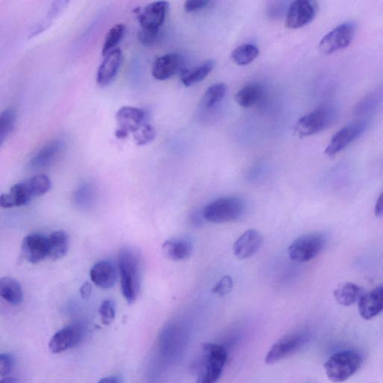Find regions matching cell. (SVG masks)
Wrapping results in <instances>:
<instances>
[{"label":"cell","instance_id":"cell-1","mask_svg":"<svg viewBox=\"0 0 383 383\" xmlns=\"http://www.w3.org/2000/svg\"><path fill=\"white\" fill-rule=\"evenodd\" d=\"M121 292L129 304L135 303L141 282V256L135 248H122L118 257Z\"/></svg>","mask_w":383,"mask_h":383},{"label":"cell","instance_id":"cell-2","mask_svg":"<svg viewBox=\"0 0 383 383\" xmlns=\"http://www.w3.org/2000/svg\"><path fill=\"white\" fill-rule=\"evenodd\" d=\"M246 205L237 196H224L208 204L203 211V218L208 222L222 224L235 222L242 218Z\"/></svg>","mask_w":383,"mask_h":383},{"label":"cell","instance_id":"cell-3","mask_svg":"<svg viewBox=\"0 0 383 383\" xmlns=\"http://www.w3.org/2000/svg\"><path fill=\"white\" fill-rule=\"evenodd\" d=\"M362 363V358L357 353L343 351L332 355L325 363L324 369L330 381L340 383L354 375Z\"/></svg>","mask_w":383,"mask_h":383},{"label":"cell","instance_id":"cell-4","mask_svg":"<svg viewBox=\"0 0 383 383\" xmlns=\"http://www.w3.org/2000/svg\"><path fill=\"white\" fill-rule=\"evenodd\" d=\"M336 119V111L330 105H322L303 116L296 124L299 137H311L329 128Z\"/></svg>","mask_w":383,"mask_h":383},{"label":"cell","instance_id":"cell-5","mask_svg":"<svg viewBox=\"0 0 383 383\" xmlns=\"http://www.w3.org/2000/svg\"><path fill=\"white\" fill-rule=\"evenodd\" d=\"M327 244V235L325 233H309L294 241L288 248V255L295 262H307L320 255Z\"/></svg>","mask_w":383,"mask_h":383},{"label":"cell","instance_id":"cell-6","mask_svg":"<svg viewBox=\"0 0 383 383\" xmlns=\"http://www.w3.org/2000/svg\"><path fill=\"white\" fill-rule=\"evenodd\" d=\"M202 348L205 353V369L196 383H216L220 378L227 361V349L221 345L213 343H206Z\"/></svg>","mask_w":383,"mask_h":383},{"label":"cell","instance_id":"cell-7","mask_svg":"<svg viewBox=\"0 0 383 383\" xmlns=\"http://www.w3.org/2000/svg\"><path fill=\"white\" fill-rule=\"evenodd\" d=\"M309 333L306 332H294L283 336L272 346L265 357V363L273 364L286 359L303 347L309 340Z\"/></svg>","mask_w":383,"mask_h":383},{"label":"cell","instance_id":"cell-8","mask_svg":"<svg viewBox=\"0 0 383 383\" xmlns=\"http://www.w3.org/2000/svg\"><path fill=\"white\" fill-rule=\"evenodd\" d=\"M356 32V26L353 22L340 24L320 41L321 51L324 54H332L347 47L352 43Z\"/></svg>","mask_w":383,"mask_h":383},{"label":"cell","instance_id":"cell-9","mask_svg":"<svg viewBox=\"0 0 383 383\" xmlns=\"http://www.w3.org/2000/svg\"><path fill=\"white\" fill-rule=\"evenodd\" d=\"M147 113L139 108L124 106L120 108L115 115L118 128L115 130V137L126 139L133 135L141 126L146 124Z\"/></svg>","mask_w":383,"mask_h":383},{"label":"cell","instance_id":"cell-10","mask_svg":"<svg viewBox=\"0 0 383 383\" xmlns=\"http://www.w3.org/2000/svg\"><path fill=\"white\" fill-rule=\"evenodd\" d=\"M85 335V328L79 322L67 325L55 333L49 343V349L53 353H61L78 346Z\"/></svg>","mask_w":383,"mask_h":383},{"label":"cell","instance_id":"cell-11","mask_svg":"<svg viewBox=\"0 0 383 383\" xmlns=\"http://www.w3.org/2000/svg\"><path fill=\"white\" fill-rule=\"evenodd\" d=\"M368 127L367 121H360L341 128L332 138L328 146L325 150V154L328 156H333L343 152L357 139H359Z\"/></svg>","mask_w":383,"mask_h":383},{"label":"cell","instance_id":"cell-12","mask_svg":"<svg viewBox=\"0 0 383 383\" xmlns=\"http://www.w3.org/2000/svg\"><path fill=\"white\" fill-rule=\"evenodd\" d=\"M319 10L313 0H297L290 5L286 16V27L290 30L302 28L312 23Z\"/></svg>","mask_w":383,"mask_h":383},{"label":"cell","instance_id":"cell-13","mask_svg":"<svg viewBox=\"0 0 383 383\" xmlns=\"http://www.w3.org/2000/svg\"><path fill=\"white\" fill-rule=\"evenodd\" d=\"M170 10V3L156 1L147 5L143 10H138L137 18L141 29L160 30Z\"/></svg>","mask_w":383,"mask_h":383},{"label":"cell","instance_id":"cell-14","mask_svg":"<svg viewBox=\"0 0 383 383\" xmlns=\"http://www.w3.org/2000/svg\"><path fill=\"white\" fill-rule=\"evenodd\" d=\"M65 148V141L57 138L48 141L32 157L29 165L31 170L45 169L51 165L60 156Z\"/></svg>","mask_w":383,"mask_h":383},{"label":"cell","instance_id":"cell-15","mask_svg":"<svg viewBox=\"0 0 383 383\" xmlns=\"http://www.w3.org/2000/svg\"><path fill=\"white\" fill-rule=\"evenodd\" d=\"M124 59L120 49L116 48L104 56V60L100 65L97 73V83L101 87L109 86L117 77Z\"/></svg>","mask_w":383,"mask_h":383},{"label":"cell","instance_id":"cell-16","mask_svg":"<svg viewBox=\"0 0 383 383\" xmlns=\"http://www.w3.org/2000/svg\"><path fill=\"white\" fill-rule=\"evenodd\" d=\"M184 66V59L178 54H168L158 57L152 67V76L160 81L167 80L178 73H181Z\"/></svg>","mask_w":383,"mask_h":383},{"label":"cell","instance_id":"cell-17","mask_svg":"<svg viewBox=\"0 0 383 383\" xmlns=\"http://www.w3.org/2000/svg\"><path fill=\"white\" fill-rule=\"evenodd\" d=\"M263 241V237L259 231L256 229H248L235 241L233 246V251L238 259H247L259 251Z\"/></svg>","mask_w":383,"mask_h":383},{"label":"cell","instance_id":"cell-18","mask_svg":"<svg viewBox=\"0 0 383 383\" xmlns=\"http://www.w3.org/2000/svg\"><path fill=\"white\" fill-rule=\"evenodd\" d=\"M21 251L23 256L32 264H38L48 257L47 237L32 234L25 237Z\"/></svg>","mask_w":383,"mask_h":383},{"label":"cell","instance_id":"cell-19","mask_svg":"<svg viewBox=\"0 0 383 383\" xmlns=\"http://www.w3.org/2000/svg\"><path fill=\"white\" fill-rule=\"evenodd\" d=\"M359 312L364 320H371L383 311V284L364 293L360 299Z\"/></svg>","mask_w":383,"mask_h":383},{"label":"cell","instance_id":"cell-20","mask_svg":"<svg viewBox=\"0 0 383 383\" xmlns=\"http://www.w3.org/2000/svg\"><path fill=\"white\" fill-rule=\"evenodd\" d=\"M118 271L111 261H101L93 266L90 271L91 281L102 289L112 288L117 280Z\"/></svg>","mask_w":383,"mask_h":383},{"label":"cell","instance_id":"cell-21","mask_svg":"<svg viewBox=\"0 0 383 383\" xmlns=\"http://www.w3.org/2000/svg\"><path fill=\"white\" fill-rule=\"evenodd\" d=\"M194 244L188 238H176L165 241L163 253L168 259L174 262L187 260L193 254Z\"/></svg>","mask_w":383,"mask_h":383},{"label":"cell","instance_id":"cell-22","mask_svg":"<svg viewBox=\"0 0 383 383\" xmlns=\"http://www.w3.org/2000/svg\"><path fill=\"white\" fill-rule=\"evenodd\" d=\"M33 198L27 181L14 185L8 194L0 196V205L3 208H12L27 205Z\"/></svg>","mask_w":383,"mask_h":383},{"label":"cell","instance_id":"cell-23","mask_svg":"<svg viewBox=\"0 0 383 383\" xmlns=\"http://www.w3.org/2000/svg\"><path fill=\"white\" fill-rule=\"evenodd\" d=\"M48 257L56 261L61 259L68 253L70 248V238L63 231H57L47 237Z\"/></svg>","mask_w":383,"mask_h":383},{"label":"cell","instance_id":"cell-24","mask_svg":"<svg viewBox=\"0 0 383 383\" xmlns=\"http://www.w3.org/2000/svg\"><path fill=\"white\" fill-rule=\"evenodd\" d=\"M264 88L259 83H251L235 95L236 102L242 107L251 108L259 104L264 97Z\"/></svg>","mask_w":383,"mask_h":383},{"label":"cell","instance_id":"cell-25","mask_svg":"<svg viewBox=\"0 0 383 383\" xmlns=\"http://www.w3.org/2000/svg\"><path fill=\"white\" fill-rule=\"evenodd\" d=\"M364 294V290L352 282L340 285L334 291L337 303L343 306H349L359 302Z\"/></svg>","mask_w":383,"mask_h":383},{"label":"cell","instance_id":"cell-26","mask_svg":"<svg viewBox=\"0 0 383 383\" xmlns=\"http://www.w3.org/2000/svg\"><path fill=\"white\" fill-rule=\"evenodd\" d=\"M0 295L12 305H19L23 302V294L20 283L10 277L0 281Z\"/></svg>","mask_w":383,"mask_h":383},{"label":"cell","instance_id":"cell-27","mask_svg":"<svg viewBox=\"0 0 383 383\" xmlns=\"http://www.w3.org/2000/svg\"><path fill=\"white\" fill-rule=\"evenodd\" d=\"M214 62L208 60L194 69H184L181 72V80L189 87L204 80L214 68Z\"/></svg>","mask_w":383,"mask_h":383},{"label":"cell","instance_id":"cell-28","mask_svg":"<svg viewBox=\"0 0 383 383\" xmlns=\"http://www.w3.org/2000/svg\"><path fill=\"white\" fill-rule=\"evenodd\" d=\"M93 185L85 183L80 185L73 194V202L79 209L87 210L95 203L97 191Z\"/></svg>","mask_w":383,"mask_h":383},{"label":"cell","instance_id":"cell-29","mask_svg":"<svg viewBox=\"0 0 383 383\" xmlns=\"http://www.w3.org/2000/svg\"><path fill=\"white\" fill-rule=\"evenodd\" d=\"M259 55V49L253 45H243L232 51L231 58L233 62L240 66L253 62Z\"/></svg>","mask_w":383,"mask_h":383},{"label":"cell","instance_id":"cell-30","mask_svg":"<svg viewBox=\"0 0 383 383\" xmlns=\"http://www.w3.org/2000/svg\"><path fill=\"white\" fill-rule=\"evenodd\" d=\"M126 33V26L124 25L116 24L106 33L104 43L102 48L104 56L116 49Z\"/></svg>","mask_w":383,"mask_h":383},{"label":"cell","instance_id":"cell-31","mask_svg":"<svg viewBox=\"0 0 383 383\" xmlns=\"http://www.w3.org/2000/svg\"><path fill=\"white\" fill-rule=\"evenodd\" d=\"M227 93V86L224 83H216L207 89L203 97V104L210 109L222 101Z\"/></svg>","mask_w":383,"mask_h":383},{"label":"cell","instance_id":"cell-32","mask_svg":"<svg viewBox=\"0 0 383 383\" xmlns=\"http://www.w3.org/2000/svg\"><path fill=\"white\" fill-rule=\"evenodd\" d=\"M27 181L33 198L46 194L52 187L51 178L45 174H37Z\"/></svg>","mask_w":383,"mask_h":383},{"label":"cell","instance_id":"cell-33","mask_svg":"<svg viewBox=\"0 0 383 383\" xmlns=\"http://www.w3.org/2000/svg\"><path fill=\"white\" fill-rule=\"evenodd\" d=\"M16 113L12 109L4 111L0 116V145L11 135L16 123Z\"/></svg>","mask_w":383,"mask_h":383},{"label":"cell","instance_id":"cell-34","mask_svg":"<svg viewBox=\"0 0 383 383\" xmlns=\"http://www.w3.org/2000/svg\"><path fill=\"white\" fill-rule=\"evenodd\" d=\"M135 143L139 146H143L151 143L156 137L154 128L148 123L141 126L132 135Z\"/></svg>","mask_w":383,"mask_h":383},{"label":"cell","instance_id":"cell-35","mask_svg":"<svg viewBox=\"0 0 383 383\" xmlns=\"http://www.w3.org/2000/svg\"><path fill=\"white\" fill-rule=\"evenodd\" d=\"M100 317L105 326H109L115 318V305L111 299H106L99 309Z\"/></svg>","mask_w":383,"mask_h":383},{"label":"cell","instance_id":"cell-36","mask_svg":"<svg viewBox=\"0 0 383 383\" xmlns=\"http://www.w3.org/2000/svg\"><path fill=\"white\" fill-rule=\"evenodd\" d=\"M233 285H234V282H233L232 278L229 276H224L216 283L212 289V292L218 297H223L231 292Z\"/></svg>","mask_w":383,"mask_h":383},{"label":"cell","instance_id":"cell-37","mask_svg":"<svg viewBox=\"0 0 383 383\" xmlns=\"http://www.w3.org/2000/svg\"><path fill=\"white\" fill-rule=\"evenodd\" d=\"M160 30H149L141 29L139 32L138 39L141 44L150 47L154 45L159 38Z\"/></svg>","mask_w":383,"mask_h":383},{"label":"cell","instance_id":"cell-38","mask_svg":"<svg viewBox=\"0 0 383 383\" xmlns=\"http://www.w3.org/2000/svg\"><path fill=\"white\" fill-rule=\"evenodd\" d=\"M14 367V360L12 355L3 353L0 355V376L5 378L10 375Z\"/></svg>","mask_w":383,"mask_h":383},{"label":"cell","instance_id":"cell-39","mask_svg":"<svg viewBox=\"0 0 383 383\" xmlns=\"http://www.w3.org/2000/svg\"><path fill=\"white\" fill-rule=\"evenodd\" d=\"M211 3L210 0H191L185 3V10L188 13H194L204 10Z\"/></svg>","mask_w":383,"mask_h":383},{"label":"cell","instance_id":"cell-40","mask_svg":"<svg viewBox=\"0 0 383 383\" xmlns=\"http://www.w3.org/2000/svg\"><path fill=\"white\" fill-rule=\"evenodd\" d=\"M93 287L89 282H85L80 288V295L82 299H87L90 297Z\"/></svg>","mask_w":383,"mask_h":383},{"label":"cell","instance_id":"cell-41","mask_svg":"<svg viewBox=\"0 0 383 383\" xmlns=\"http://www.w3.org/2000/svg\"><path fill=\"white\" fill-rule=\"evenodd\" d=\"M374 213H375L378 218L383 216V192L378 198L375 207H374Z\"/></svg>","mask_w":383,"mask_h":383},{"label":"cell","instance_id":"cell-42","mask_svg":"<svg viewBox=\"0 0 383 383\" xmlns=\"http://www.w3.org/2000/svg\"><path fill=\"white\" fill-rule=\"evenodd\" d=\"M97 383H119V380L114 377L105 378L100 380Z\"/></svg>","mask_w":383,"mask_h":383},{"label":"cell","instance_id":"cell-43","mask_svg":"<svg viewBox=\"0 0 383 383\" xmlns=\"http://www.w3.org/2000/svg\"><path fill=\"white\" fill-rule=\"evenodd\" d=\"M0 383H19V380L12 378H5Z\"/></svg>","mask_w":383,"mask_h":383}]
</instances>
